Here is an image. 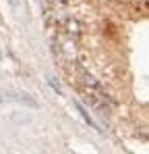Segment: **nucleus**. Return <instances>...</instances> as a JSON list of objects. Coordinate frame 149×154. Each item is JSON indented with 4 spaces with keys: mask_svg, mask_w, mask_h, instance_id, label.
<instances>
[{
    "mask_svg": "<svg viewBox=\"0 0 149 154\" xmlns=\"http://www.w3.org/2000/svg\"><path fill=\"white\" fill-rule=\"evenodd\" d=\"M8 2H10L13 6H17V4H19V0H8Z\"/></svg>",
    "mask_w": 149,
    "mask_h": 154,
    "instance_id": "nucleus-5",
    "label": "nucleus"
},
{
    "mask_svg": "<svg viewBox=\"0 0 149 154\" xmlns=\"http://www.w3.org/2000/svg\"><path fill=\"white\" fill-rule=\"evenodd\" d=\"M62 25L66 27V33H69L71 38L77 40V38L81 35V23H79L77 19H71V17H69V19H64V21H62Z\"/></svg>",
    "mask_w": 149,
    "mask_h": 154,
    "instance_id": "nucleus-1",
    "label": "nucleus"
},
{
    "mask_svg": "<svg viewBox=\"0 0 149 154\" xmlns=\"http://www.w3.org/2000/svg\"><path fill=\"white\" fill-rule=\"evenodd\" d=\"M50 2H52V4H54V6H56V4H64V2H66V0H50Z\"/></svg>",
    "mask_w": 149,
    "mask_h": 154,
    "instance_id": "nucleus-4",
    "label": "nucleus"
},
{
    "mask_svg": "<svg viewBox=\"0 0 149 154\" xmlns=\"http://www.w3.org/2000/svg\"><path fill=\"white\" fill-rule=\"evenodd\" d=\"M6 96V100H17V102H21V104H25V106H29V108H37V102L33 100V98H29L27 94H4Z\"/></svg>",
    "mask_w": 149,
    "mask_h": 154,
    "instance_id": "nucleus-2",
    "label": "nucleus"
},
{
    "mask_svg": "<svg viewBox=\"0 0 149 154\" xmlns=\"http://www.w3.org/2000/svg\"><path fill=\"white\" fill-rule=\"evenodd\" d=\"M74 106H77V110H79V115L83 117V121H85L87 125H91L93 129H98V131H101V129H99V125L95 123V121H93V119H91V117H89V112H87V110H85V108H83L81 104H79V102H74Z\"/></svg>",
    "mask_w": 149,
    "mask_h": 154,
    "instance_id": "nucleus-3",
    "label": "nucleus"
}]
</instances>
